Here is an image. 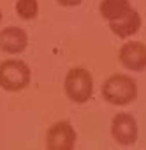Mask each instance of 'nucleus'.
I'll list each match as a JSON object with an SVG mask.
<instances>
[{"label":"nucleus","mask_w":146,"mask_h":150,"mask_svg":"<svg viewBox=\"0 0 146 150\" xmlns=\"http://www.w3.org/2000/svg\"><path fill=\"white\" fill-rule=\"evenodd\" d=\"M102 97L113 106H127L137 97V83L127 74H113L102 83Z\"/></svg>","instance_id":"1"},{"label":"nucleus","mask_w":146,"mask_h":150,"mask_svg":"<svg viewBox=\"0 0 146 150\" xmlns=\"http://www.w3.org/2000/svg\"><path fill=\"white\" fill-rule=\"evenodd\" d=\"M63 88L72 103L76 104L88 103L93 96V78L90 71H86L85 67H72L65 76Z\"/></svg>","instance_id":"2"},{"label":"nucleus","mask_w":146,"mask_h":150,"mask_svg":"<svg viewBox=\"0 0 146 150\" xmlns=\"http://www.w3.org/2000/svg\"><path fill=\"white\" fill-rule=\"evenodd\" d=\"M32 72L23 60H4L0 64V88L6 92H20L30 85Z\"/></svg>","instance_id":"3"},{"label":"nucleus","mask_w":146,"mask_h":150,"mask_svg":"<svg viewBox=\"0 0 146 150\" xmlns=\"http://www.w3.org/2000/svg\"><path fill=\"white\" fill-rule=\"evenodd\" d=\"M76 139L78 134L72 124L60 120L53 124L46 132V150H74Z\"/></svg>","instance_id":"4"},{"label":"nucleus","mask_w":146,"mask_h":150,"mask_svg":"<svg viewBox=\"0 0 146 150\" xmlns=\"http://www.w3.org/2000/svg\"><path fill=\"white\" fill-rule=\"evenodd\" d=\"M111 136L118 145L128 146L137 141L139 136V125L137 120L130 113H116L111 120Z\"/></svg>","instance_id":"5"},{"label":"nucleus","mask_w":146,"mask_h":150,"mask_svg":"<svg viewBox=\"0 0 146 150\" xmlns=\"http://www.w3.org/2000/svg\"><path fill=\"white\" fill-rule=\"evenodd\" d=\"M120 62L128 71H144L146 69V44L139 41H127L120 48Z\"/></svg>","instance_id":"6"},{"label":"nucleus","mask_w":146,"mask_h":150,"mask_svg":"<svg viewBox=\"0 0 146 150\" xmlns=\"http://www.w3.org/2000/svg\"><path fill=\"white\" fill-rule=\"evenodd\" d=\"M28 46V35L21 27H6L0 30V51L18 55Z\"/></svg>","instance_id":"7"},{"label":"nucleus","mask_w":146,"mask_h":150,"mask_svg":"<svg viewBox=\"0 0 146 150\" xmlns=\"http://www.w3.org/2000/svg\"><path fill=\"white\" fill-rule=\"evenodd\" d=\"M109 28L114 35L121 37V39H127L141 28V14L135 9H130L123 18L109 21Z\"/></svg>","instance_id":"8"},{"label":"nucleus","mask_w":146,"mask_h":150,"mask_svg":"<svg viewBox=\"0 0 146 150\" xmlns=\"http://www.w3.org/2000/svg\"><path fill=\"white\" fill-rule=\"evenodd\" d=\"M130 9H132V6L128 0H102L99 6L100 16L107 21H114V20L123 18Z\"/></svg>","instance_id":"9"},{"label":"nucleus","mask_w":146,"mask_h":150,"mask_svg":"<svg viewBox=\"0 0 146 150\" xmlns=\"http://www.w3.org/2000/svg\"><path fill=\"white\" fill-rule=\"evenodd\" d=\"M16 13L21 20L30 21L39 14V2L37 0H16Z\"/></svg>","instance_id":"10"},{"label":"nucleus","mask_w":146,"mask_h":150,"mask_svg":"<svg viewBox=\"0 0 146 150\" xmlns=\"http://www.w3.org/2000/svg\"><path fill=\"white\" fill-rule=\"evenodd\" d=\"M83 2V0H56V4H60L62 7H76Z\"/></svg>","instance_id":"11"},{"label":"nucleus","mask_w":146,"mask_h":150,"mask_svg":"<svg viewBox=\"0 0 146 150\" xmlns=\"http://www.w3.org/2000/svg\"><path fill=\"white\" fill-rule=\"evenodd\" d=\"M0 21H2V11H0Z\"/></svg>","instance_id":"12"}]
</instances>
